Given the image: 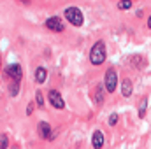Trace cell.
<instances>
[{
    "label": "cell",
    "instance_id": "obj_1",
    "mask_svg": "<svg viewBox=\"0 0 151 149\" xmlns=\"http://www.w3.org/2000/svg\"><path fill=\"white\" fill-rule=\"evenodd\" d=\"M106 56H107V51H106V44L104 40H97L90 51V62L93 65H102L106 62Z\"/></svg>",
    "mask_w": 151,
    "mask_h": 149
},
{
    "label": "cell",
    "instance_id": "obj_2",
    "mask_svg": "<svg viewBox=\"0 0 151 149\" xmlns=\"http://www.w3.org/2000/svg\"><path fill=\"white\" fill-rule=\"evenodd\" d=\"M65 18L69 23H72L74 27H81L83 25V12L77 7H67L65 9Z\"/></svg>",
    "mask_w": 151,
    "mask_h": 149
},
{
    "label": "cell",
    "instance_id": "obj_3",
    "mask_svg": "<svg viewBox=\"0 0 151 149\" xmlns=\"http://www.w3.org/2000/svg\"><path fill=\"white\" fill-rule=\"evenodd\" d=\"M116 86H118V74H116L114 69H107V72H106V88H107V91L114 93Z\"/></svg>",
    "mask_w": 151,
    "mask_h": 149
},
{
    "label": "cell",
    "instance_id": "obj_4",
    "mask_svg": "<svg viewBox=\"0 0 151 149\" xmlns=\"http://www.w3.org/2000/svg\"><path fill=\"white\" fill-rule=\"evenodd\" d=\"M47 98H49V104H51L55 109H65V102H63L62 95H60L56 90L47 91Z\"/></svg>",
    "mask_w": 151,
    "mask_h": 149
},
{
    "label": "cell",
    "instance_id": "obj_5",
    "mask_svg": "<svg viewBox=\"0 0 151 149\" xmlns=\"http://www.w3.org/2000/svg\"><path fill=\"white\" fill-rule=\"evenodd\" d=\"M5 74L9 75L11 79H14V81H21V77H23V69H21L19 63H11V65L5 67Z\"/></svg>",
    "mask_w": 151,
    "mask_h": 149
},
{
    "label": "cell",
    "instance_id": "obj_6",
    "mask_svg": "<svg viewBox=\"0 0 151 149\" xmlns=\"http://www.w3.org/2000/svg\"><path fill=\"white\" fill-rule=\"evenodd\" d=\"M46 27H47L49 30H53V32H63V28H65V25L62 23V19H60L58 16L47 18V19H46Z\"/></svg>",
    "mask_w": 151,
    "mask_h": 149
},
{
    "label": "cell",
    "instance_id": "obj_7",
    "mask_svg": "<svg viewBox=\"0 0 151 149\" xmlns=\"http://www.w3.org/2000/svg\"><path fill=\"white\" fill-rule=\"evenodd\" d=\"M91 144H93V149H102V146H104V132L102 130H95L93 132Z\"/></svg>",
    "mask_w": 151,
    "mask_h": 149
},
{
    "label": "cell",
    "instance_id": "obj_8",
    "mask_svg": "<svg viewBox=\"0 0 151 149\" xmlns=\"http://www.w3.org/2000/svg\"><path fill=\"white\" fill-rule=\"evenodd\" d=\"M37 133L42 137V139H49V135H51L53 132H51V126H49L46 121H40V123L37 125Z\"/></svg>",
    "mask_w": 151,
    "mask_h": 149
},
{
    "label": "cell",
    "instance_id": "obj_9",
    "mask_svg": "<svg viewBox=\"0 0 151 149\" xmlns=\"http://www.w3.org/2000/svg\"><path fill=\"white\" fill-rule=\"evenodd\" d=\"M93 98H95V104H97V105H102V104H104L106 93H104V86H102V84H97V86H95V93H93Z\"/></svg>",
    "mask_w": 151,
    "mask_h": 149
},
{
    "label": "cell",
    "instance_id": "obj_10",
    "mask_svg": "<svg viewBox=\"0 0 151 149\" xmlns=\"http://www.w3.org/2000/svg\"><path fill=\"white\" fill-rule=\"evenodd\" d=\"M132 90H134V86H132V81L130 79H123V82H121V93H123V97H130L132 95Z\"/></svg>",
    "mask_w": 151,
    "mask_h": 149
},
{
    "label": "cell",
    "instance_id": "obj_11",
    "mask_svg": "<svg viewBox=\"0 0 151 149\" xmlns=\"http://www.w3.org/2000/svg\"><path fill=\"white\" fill-rule=\"evenodd\" d=\"M46 79H47V70L44 67H37L35 69V81H37L39 84H42Z\"/></svg>",
    "mask_w": 151,
    "mask_h": 149
},
{
    "label": "cell",
    "instance_id": "obj_12",
    "mask_svg": "<svg viewBox=\"0 0 151 149\" xmlns=\"http://www.w3.org/2000/svg\"><path fill=\"white\" fill-rule=\"evenodd\" d=\"M130 63H134L135 69H144L146 67V60L142 56H130Z\"/></svg>",
    "mask_w": 151,
    "mask_h": 149
},
{
    "label": "cell",
    "instance_id": "obj_13",
    "mask_svg": "<svg viewBox=\"0 0 151 149\" xmlns=\"http://www.w3.org/2000/svg\"><path fill=\"white\" fill-rule=\"evenodd\" d=\"M18 93H19V81H12L9 84V95L11 97H16Z\"/></svg>",
    "mask_w": 151,
    "mask_h": 149
},
{
    "label": "cell",
    "instance_id": "obj_14",
    "mask_svg": "<svg viewBox=\"0 0 151 149\" xmlns=\"http://www.w3.org/2000/svg\"><path fill=\"white\" fill-rule=\"evenodd\" d=\"M146 107H148V98H142L141 104H139V117L146 116Z\"/></svg>",
    "mask_w": 151,
    "mask_h": 149
},
{
    "label": "cell",
    "instance_id": "obj_15",
    "mask_svg": "<svg viewBox=\"0 0 151 149\" xmlns=\"http://www.w3.org/2000/svg\"><path fill=\"white\" fill-rule=\"evenodd\" d=\"M130 7H132V0H119L118 2V9L119 11H127Z\"/></svg>",
    "mask_w": 151,
    "mask_h": 149
},
{
    "label": "cell",
    "instance_id": "obj_16",
    "mask_svg": "<svg viewBox=\"0 0 151 149\" xmlns=\"http://www.w3.org/2000/svg\"><path fill=\"white\" fill-rule=\"evenodd\" d=\"M35 100H37V105L40 107V109H44V93L40 91V90H37L35 91Z\"/></svg>",
    "mask_w": 151,
    "mask_h": 149
},
{
    "label": "cell",
    "instance_id": "obj_17",
    "mask_svg": "<svg viewBox=\"0 0 151 149\" xmlns=\"http://www.w3.org/2000/svg\"><path fill=\"white\" fill-rule=\"evenodd\" d=\"M9 146V137L5 133H2V139H0V149H7Z\"/></svg>",
    "mask_w": 151,
    "mask_h": 149
},
{
    "label": "cell",
    "instance_id": "obj_18",
    "mask_svg": "<svg viewBox=\"0 0 151 149\" xmlns=\"http://www.w3.org/2000/svg\"><path fill=\"white\" fill-rule=\"evenodd\" d=\"M107 123H109L111 126H114V125L118 123V114H116V112H113V114L109 116V121H107Z\"/></svg>",
    "mask_w": 151,
    "mask_h": 149
},
{
    "label": "cell",
    "instance_id": "obj_19",
    "mask_svg": "<svg viewBox=\"0 0 151 149\" xmlns=\"http://www.w3.org/2000/svg\"><path fill=\"white\" fill-rule=\"evenodd\" d=\"M32 112H34V104H32V102H30V104H28V105H27V114H28V116H30V114H32Z\"/></svg>",
    "mask_w": 151,
    "mask_h": 149
},
{
    "label": "cell",
    "instance_id": "obj_20",
    "mask_svg": "<svg viewBox=\"0 0 151 149\" xmlns=\"http://www.w3.org/2000/svg\"><path fill=\"white\" fill-rule=\"evenodd\" d=\"M148 28L151 30V16H150V19H148Z\"/></svg>",
    "mask_w": 151,
    "mask_h": 149
},
{
    "label": "cell",
    "instance_id": "obj_21",
    "mask_svg": "<svg viewBox=\"0 0 151 149\" xmlns=\"http://www.w3.org/2000/svg\"><path fill=\"white\" fill-rule=\"evenodd\" d=\"M23 2H27V0H23Z\"/></svg>",
    "mask_w": 151,
    "mask_h": 149
}]
</instances>
